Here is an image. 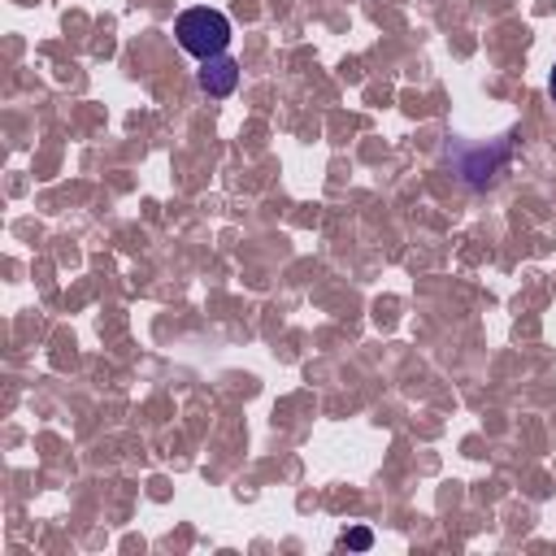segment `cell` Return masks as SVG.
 <instances>
[{
	"label": "cell",
	"mask_w": 556,
	"mask_h": 556,
	"mask_svg": "<svg viewBox=\"0 0 556 556\" xmlns=\"http://www.w3.org/2000/svg\"><path fill=\"white\" fill-rule=\"evenodd\" d=\"M447 156H452V169L460 174V182L478 191V187L495 182V178L508 169V161H513V135H500V139H491V143L452 139Z\"/></svg>",
	"instance_id": "6da1fadb"
},
{
	"label": "cell",
	"mask_w": 556,
	"mask_h": 556,
	"mask_svg": "<svg viewBox=\"0 0 556 556\" xmlns=\"http://www.w3.org/2000/svg\"><path fill=\"white\" fill-rule=\"evenodd\" d=\"M174 35H178V48L182 52L208 61V56H222L226 52V43H230V17L217 13V9H208V4H195V9L178 13Z\"/></svg>",
	"instance_id": "7a4b0ae2"
},
{
	"label": "cell",
	"mask_w": 556,
	"mask_h": 556,
	"mask_svg": "<svg viewBox=\"0 0 556 556\" xmlns=\"http://www.w3.org/2000/svg\"><path fill=\"white\" fill-rule=\"evenodd\" d=\"M195 83H200V91L204 96H213V100H222V96H230L235 87H239V61L235 56H208L204 65H200V74H195Z\"/></svg>",
	"instance_id": "3957f363"
},
{
	"label": "cell",
	"mask_w": 556,
	"mask_h": 556,
	"mask_svg": "<svg viewBox=\"0 0 556 556\" xmlns=\"http://www.w3.org/2000/svg\"><path fill=\"white\" fill-rule=\"evenodd\" d=\"M369 543H374V534H369L365 526H352V530L343 534V547H356V552H365Z\"/></svg>",
	"instance_id": "277c9868"
},
{
	"label": "cell",
	"mask_w": 556,
	"mask_h": 556,
	"mask_svg": "<svg viewBox=\"0 0 556 556\" xmlns=\"http://www.w3.org/2000/svg\"><path fill=\"white\" fill-rule=\"evenodd\" d=\"M547 91H552V100H556V65H552V74H547Z\"/></svg>",
	"instance_id": "5b68a950"
}]
</instances>
